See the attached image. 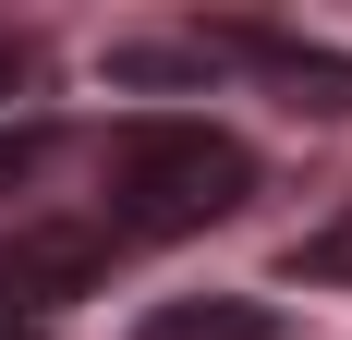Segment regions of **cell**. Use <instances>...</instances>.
Here are the masks:
<instances>
[{
    "mask_svg": "<svg viewBox=\"0 0 352 340\" xmlns=\"http://www.w3.org/2000/svg\"><path fill=\"white\" fill-rule=\"evenodd\" d=\"M255 195V146L219 122H122L109 134V243L207 231Z\"/></svg>",
    "mask_w": 352,
    "mask_h": 340,
    "instance_id": "cell-1",
    "label": "cell"
},
{
    "mask_svg": "<svg viewBox=\"0 0 352 340\" xmlns=\"http://www.w3.org/2000/svg\"><path fill=\"white\" fill-rule=\"evenodd\" d=\"M109 219H25V231H0V316L25 304V328L49 304H73V292H98L109 279Z\"/></svg>",
    "mask_w": 352,
    "mask_h": 340,
    "instance_id": "cell-2",
    "label": "cell"
},
{
    "mask_svg": "<svg viewBox=\"0 0 352 340\" xmlns=\"http://www.w3.org/2000/svg\"><path fill=\"white\" fill-rule=\"evenodd\" d=\"M207 61H255L267 85H292L304 109H352V61H340V49H316V36H280V25H231V36H207Z\"/></svg>",
    "mask_w": 352,
    "mask_h": 340,
    "instance_id": "cell-3",
    "label": "cell"
},
{
    "mask_svg": "<svg viewBox=\"0 0 352 340\" xmlns=\"http://www.w3.org/2000/svg\"><path fill=\"white\" fill-rule=\"evenodd\" d=\"M134 340H280L267 304H146Z\"/></svg>",
    "mask_w": 352,
    "mask_h": 340,
    "instance_id": "cell-4",
    "label": "cell"
},
{
    "mask_svg": "<svg viewBox=\"0 0 352 340\" xmlns=\"http://www.w3.org/2000/svg\"><path fill=\"white\" fill-rule=\"evenodd\" d=\"M207 36H195V49H109V85H207Z\"/></svg>",
    "mask_w": 352,
    "mask_h": 340,
    "instance_id": "cell-5",
    "label": "cell"
},
{
    "mask_svg": "<svg viewBox=\"0 0 352 340\" xmlns=\"http://www.w3.org/2000/svg\"><path fill=\"white\" fill-rule=\"evenodd\" d=\"M292 279H352V219H328L316 243H292Z\"/></svg>",
    "mask_w": 352,
    "mask_h": 340,
    "instance_id": "cell-6",
    "label": "cell"
},
{
    "mask_svg": "<svg viewBox=\"0 0 352 340\" xmlns=\"http://www.w3.org/2000/svg\"><path fill=\"white\" fill-rule=\"evenodd\" d=\"M25 85H36V49H25V36H0V109L25 98Z\"/></svg>",
    "mask_w": 352,
    "mask_h": 340,
    "instance_id": "cell-7",
    "label": "cell"
},
{
    "mask_svg": "<svg viewBox=\"0 0 352 340\" xmlns=\"http://www.w3.org/2000/svg\"><path fill=\"white\" fill-rule=\"evenodd\" d=\"M0 340H49V328H25V316H0Z\"/></svg>",
    "mask_w": 352,
    "mask_h": 340,
    "instance_id": "cell-8",
    "label": "cell"
}]
</instances>
